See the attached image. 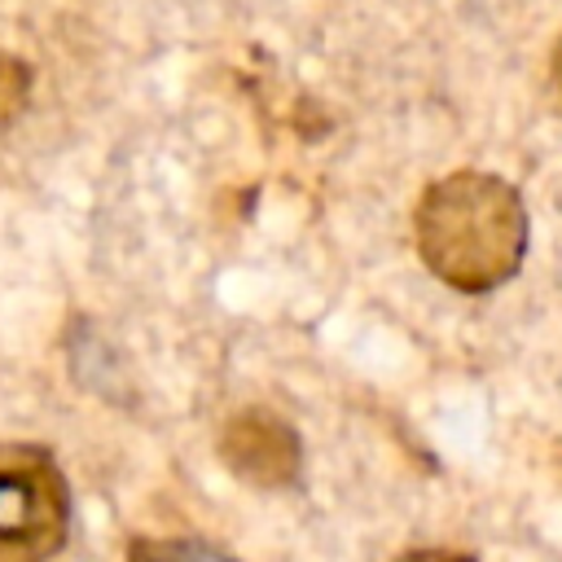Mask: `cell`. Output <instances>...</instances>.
<instances>
[{"mask_svg":"<svg viewBox=\"0 0 562 562\" xmlns=\"http://www.w3.org/2000/svg\"><path fill=\"white\" fill-rule=\"evenodd\" d=\"M413 237L422 263L461 294L505 285L527 255V206L492 171H448L417 198Z\"/></svg>","mask_w":562,"mask_h":562,"instance_id":"cell-1","label":"cell"},{"mask_svg":"<svg viewBox=\"0 0 562 562\" xmlns=\"http://www.w3.org/2000/svg\"><path fill=\"white\" fill-rule=\"evenodd\" d=\"M70 522L57 461L35 443H0V562H48Z\"/></svg>","mask_w":562,"mask_h":562,"instance_id":"cell-2","label":"cell"},{"mask_svg":"<svg viewBox=\"0 0 562 562\" xmlns=\"http://www.w3.org/2000/svg\"><path fill=\"white\" fill-rule=\"evenodd\" d=\"M220 457L237 479H246L255 487H285L299 479L303 443L285 417H277L268 408H246V413L228 417V426L220 435Z\"/></svg>","mask_w":562,"mask_h":562,"instance_id":"cell-3","label":"cell"},{"mask_svg":"<svg viewBox=\"0 0 562 562\" xmlns=\"http://www.w3.org/2000/svg\"><path fill=\"white\" fill-rule=\"evenodd\" d=\"M127 562H233L202 540H132Z\"/></svg>","mask_w":562,"mask_h":562,"instance_id":"cell-4","label":"cell"},{"mask_svg":"<svg viewBox=\"0 0 562 562\" xmlns=\"http://www.w3.org/2000/svg\"><path fill=\"white\" fill-rule=\"evenodd\" d=\"M22 97H26V66L0 53V123L22 105Z\"/></svg>","mask_w":562,"mask_h":562,"instance_id":"cell-5","label":"cell"},{"mask_svg":"<svg viewBox=\"0 0 562 562\" xmlns=\"http://www.w3.org/2000/svg\"><path fill=\"white\" fill-rule=\"evenodd\" d=\"M408 562H470V558H457V553H413Z\"/></svg>","mask_w":562,"mask_h":562,"instance_id":"cell-6","label":"cell"}]
</instances>
